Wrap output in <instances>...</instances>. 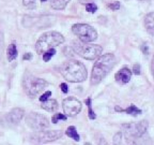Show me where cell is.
Returning a JSON list of instances; mask_svg holds the SVG:
<instances>
[{
	"mask_svg": "<svg viewBox=\"0 0 154 145\" xmlns=\"http://www.w3.org/2000/svg\"><path fill=\"white\" fill-rule=\"evenodd\" d=\"M60 73L66 81L72 83L84 82L87 79V69L77 60H69L60 67Z\"/></svg>",
	"mask_w": 154,
	"mask_h": 145,
	"instance_id": "2",
	"label": "cell"
},
{
	"mask_svg": "<svg viewBox=\"0 0 154 145\" xmlns=\"http://www.w3.org/2000/svg\"><path fill=\"white\" fill-rule=\"evenodd\" d=\"M72 31L82 42H93L98 38L96 30L88 24H75L72 27Z\"/></svg>",
	"mask_w": 154,
	"mask_h": 145,
	"instance_id": "6",
	"label": "cell"
},
{
	"mask_svg": "<svg viewBox=\"0 0 154 145\" xmlns=\"http://www.w3.org/2000/svg\"><path fill=\"white\" fill-rule=\"evenodd\" d=\"M133 73L136 74V75H139L140 74V66H139L138 63L134 65V67H133Z\"/></svg>",
	"mask_w": 154,
	"mask_h": 145,
	"instance_id": "26",
	"label": "cell"
},
{
	"mask_svg": "<svg viewBox=\"0 0 154 145\" xmlns=\"http://www.w3.org/2000/svg\"><path fill=\"white\" fill-rule=\"evenodd\" d=\"M66 118H68V116H66L65 114H60V113H57L53 115V124H57L58 122H60V120H66Z\"/></svg>",
	"mask_w": 154,
	"mask_h": 145,
	"instance_id": "21",
	"label": "cell"
},
{
	"mask_svg": "<svg viewBox=\"0 0 154 145\" xmlns=\"http://www.w3.org/2000/svg\"><path fill=\"white\" fill-rule=\"evenodd\" d=\"M71 0H51V6L55 10H64Z\"/></svg>",
	"mask_w": 154,
	"mask_h": 145,
	"instance_id": "15",
	"label": "cell"
},
{
	"mask_svg": "<svg viewBox=\"0 0 154 145\" xmlns=\"http://www.w3.org/2000/svg\"><path fill=\"white\" fill-rule=\"evenodd\" d=\"M64 42V38L61 33L57 31H49L46 32L44 35H42L40 37L37 44H35V50L37 53L42 55L43 53H45L46 50H51L58 46V45L62 44Z\"/></svg>",
	"mask_w": 154,
	"mask_h": 145,
	"instance_id": "3",
	"label": "cell"
},
{
	"mask_svg": "<svg viewBox=\"0 0 154 145\" xmlns=\"http://www.w3.org/2000/svg\"><path fill=\"white\" fill-rule=\"evenodd\" d=\"M42 2H45V1H47V0H41Z\"/></svg>",
	"mask_w": 154,
	"mask_h": 145,
	"instance_id": "34",
	"label": "cell"
},
{
	"mask_svg": "<svg viewBox=\"0 0 154 145\" xmlns=\"http://www.w3.org/2000/svg\"><path fill=\"white\" fill-rule=\"evenodd\" d=\"M116 111H118V112H125V113L131 114L133 116H137L138 114H141V110L137 109L134 104H131V105H129L127 109H125V110H123V109H121V107H116Z\"/></svg>",
	"mask_w": 154,
	"mask_h": 145,
	"instance_id": "14",
	"label": "cell"
},
{
	"mask_svg": "<svg viewBox=\"0 0 154 145\" xmlns=\"http://www.w3.org/2000/svg\"><path fill=\"white\" fill-rule=\"evenodd\" d=\"M86 104L88 105V109H89V118L90 119H95L96 118V115H95L94 113H93V111H92V107H91V98H88L87 100L85 101Z\"/></svg>",
	"mask_w": 154,
	"mask_h": 145,
	"instance_id": "19",
	"label": "cell"
},
{
	"mask_svg": "<svg viewBox=\"0 0 154 145\" xmlns=\"http://www.w3.org/2000/svg\"><path fill=\"white\" fill-rule=\"evenodd\" d=\"M49 96H51V92H44L43 95L40 97V101H45V100H47L48 98H49Z\"/></svg>",
	"mask_w": 154,
	"mask_h": 145,
	"instance_id": "27",
	"label": "cell"
},
{
	"mask_svg": "<svg viewBox=\"0 0 154 145\" xmlns=\"http://www.w3.org/2000/svg\"><path fill=\"white\" fill-rule=\"evenodd\" d=\"M25 115V111L20 107H15L6 116V119L10 124H18Z\"/></svg>",
	"mask_w": 154,
	"mask_h": 145,
	"instance_id": "11",
	"label": "cell"
},
{
	"mask_svg": "<svg viewBox=\"0 0 154 145\" xmlns=\"http://www.w3.org/2000/svg\"><path fill=\"white\" fill-rule=\"evenodd\" d=\"M41 107L47 112H55L58 109V102L55 99H47L45 101H42Z\"/></svg>",
	"mask_w": 154,
	"mask_h": 145,
	"instance_id": "13",
	"label": "cell"
},
{
	"mask_svg": "<svg viewBox=\"0 0 154 145\" xmlns=\"http://www.w3.org/2000/svg\"><path fill=\"white\" fill-rule=\"evenodd\" d=\"M141 50H142V52H143V54H148L149 53V50H148V46H147V45H142Z\"/></svg>",
	"mask_w": 154,
	"mask_h": 145,
	"instance_id": "30",
	"label": "cell"
},
{
	"mask_svg": "<svg viewBox=\"0 0 154 145\" xmlns=\"http://www.w3.org/2000/svg\"><path fill=\"white\" fill-rule=\"evenodd\" d=\"M66 136H70L71 139L75 140V141H79V134L77 133V130L74 126H70L65 131Z\"/></svg>",
	"mask_w": 154,
	"mask_h": 145,
	"instance_id": "18",
	"label": "cell"
},
{
	"mask_svg": "<svg viewBox=\"0 0 154 145\" xmlns=\"http://www.w3.org/2000/svg\"><path fill=\"white\" fill-rule=\"evenodd\" d=\"M139 1H141V2H146V1H149V0H139Z\"/></svg>",
	"mask_w": 154,
	"mask_h": 145,
	"instance_id": "33",
	"label": "cell"
},
{
	"mask_svg": "<svg viewBox=\"0 0 154 145\" xmlns=\"http://www.w3.org/2000/svg\"><path fill=\"white\" fill-rule=\"evenodd\" d=\"M89 1H92V0H79V2L84 3V4H86V3H89Z\"/></svg>",
	"mask_w": 154,
	"mask_h": 145,
	"instance_id": "32",
	"label": "cell"
},
{
	"mask_svg": "<svg viewBox=\"0 0 154 145\" xmlns=\"http://www.w3.org/2000/svg\"><path fill=\"white\" fill-rule=\"evenodd\" d=\"M131 77H132V71L127 68V67H124L122 69L118 71L115 75V79L118 83L120 84H126L131 81Z\"/></svg>",
	"mask_w": 154,
	"mask_h": 145,
	"instance_id": "12",
	"label": "cell"
},
{
	"mask_svg": "<svg viewBox=\"0 0 154 145\" xmlns=\"http://www.w3.org/2000/svg\"><path fill=\"white\" fill-rule=\"evenodd\" d=\"M151 70H152V74H153V77H154V56H153V59H152Z\"/></svg>",
	"mask_w": 154,
	"mask_h": 145,
	"instance_id": "31",
	"label": "cell"
},
{
	"mask_svg": "<svg viewBox=\"0 0 154 145\" xmlns=\"http://www.w3.org/2000/svg\"><path fill=\"white\" fill-rule=\"evenodd\" d=\"M62 136L61 130H40L31 136V141L35 143H47L53 142Z\"/></svg>",
	"mask_w": 154,
	"mask_h": 145,
	"instance_id": "9",
	"label": "cell"
},
{
	"mask_svg": "<svg viewBox=\"0 0 154 145\" xmlns=\"http://www.w3.org/2000/svg\"><path fill=\"white\" fill-rule=\"evenodd\" d=\"M146 27L150 32L154 31V13H150L146 16V21H145Z\"/></svg>",
	"mask_w": 154,
	"mask_h": 145,
	"instance_id": "17",
	"label": "cell"
},
{
	"mask_svg": "<svg viewBox=\"0 0 154 145\" xmlns=\"http://www.w3.org/2000/svg\"><path fill=\"white\" fill-rule=\"evenodd\" d=\"M6 57H8L9 61H13L17 57V48H16L15 43L10 44V46L8 48V50H6Z\"/></svg>",
	"mask_w": 154,
	"mask_h": 145,
	"instance_id": "16",
	"label": "cell"
},
{
	"mask_svg": "<svg viewBox=\"0 0 154 145\" xmlns=\"http://www.w3.org/2000/svg\"><path fill=\"white\" fill-rule=\"evenodd\" d=\"M122 128L127 139H137L146 133L148 123L146 120H141L137 124H124L122 125Z\"/></svg>",
	"mask_w": 154,
	"mask_h": 145,
	"instance_id": "7",
	"label": "cell"
},
{
	"mask_svg": "<svg viewBox=\"0 0 154 145\" xmlns=\"http://www.w3.org/2000/svg\"><path fill=\"white\" fill-rule=\"evenodd\" d=\"M121 136H122V133L121 132L116 133V136L113 138V143L115 144H120V142H121Z\"/></svg>",
	"mask_w": 154,
	"mask_h": 145,
	"instance_id": "25",
	"label": "cell"
},
{
	"mask_svg": "<svg viewBox=\"0 0 154 145\" xmlns=\"http://www.w3.org/2000/svg\"><path fill=\"white\" fill-rule=\"evenodd\" d=\"M26 123L31 129L35 130V131L47 129L49 127V122L47 118L44 115L39 114L37 112H30L26 116Z\"/></svg>",
	"mask_w": 154,
	"mask_h": 145,
	"instance_id": "8",
	"label": "cell"
},
{
	"mask_svg": "<svg viewBox=\"0 0 154 145\" xmlns=\"http://www.w3.org/2000/svg\"><path fill=\"white\" fill-rule=\"evenodd\" d=\"M55 54H56V50H53V48L46 50L45 53H43V59H44V61H49V59H51Z\"/></svg>",
	"mask_w": 154,
	"mask_h": 145,
	"instance_id": "20",
	"label": "cell"
},
{
	"mask_svg": "<svg viewBox=\"0 0 154 145\" xmlns=\"http://www.w3.org/2000/svg\"><path fill=\"white\" fill-rule=\"evenodd\" d=\"M74 52L87 60L98 59L103 53V48L96 44H88V42H74Z\"/></svg>",
	"mask_w": 154,
	"mask_h": 145,
	"instance_id": "5",
	"label": "cell"
},
{
	"mask_svg": "<svg viewBox=\"0 0 154 145\" xmlns=\"http://www.w3.org/2000/svg\"><path fill=\"white\" fill-rule=\"evenodd\" d=\"M86 10L90 13H94V12H96L98 6H96V4H94V3L89 2V3H86Z\"/></svg>",
	"mask_w": 154,
	"mask_h": 145,
	"instance_id": "22",
	"label": "cell"
},
{
	"mask_svg": "<svg viewBox=\"0 0 154 145\" xmlns=\"http://www.w3.org/2000/svg\"><path fill=\"white\" fill-rule=\"evenodd\" d=\"M31 56L32 55L30 53H26L25 55H24V57H23V59L24 60H30L31 59Z\"/></svg>",
	"mask_w": 154,
	"mask_h": 145,
	"instance_id": "29",
	"label": "cell"
},
{
	"mask_svg": "<svg viewBox=\"0 0 154 145\" xmlns=\"http://www.w3.org/2000/svg\"><path fill=\"white\" fill-rule=\"evenodd\" d=\"M23 87L29 97L34 98L47 87V82L43 79L32 75L30 73H26L23 79Z\"/></svg>",
	"mask_w": 154,
	"mask_h": 145,
	"instance_id": "4",
	"label": "cell"
},
{
	"mask_svg": "<svg viewBox=\"0 0 154 145\" xmlns=\"http://www.w3.org/2000/svg\"><path fill=\"white\" fill-rule=\"evenodd\" d=\"M63 111L66 116L73 117L82 111V102L74 97H69L63 100Z\"/></svg>",
	"mask_w": 154,
	"mask_h": 145,
	"instance_id": "10",
	"label": "cell"
},
{
	"mask_svg": "<svg viewBox=\"0 0 154 145\" xmlns=\"http://www.w3.org/2000/svg\"><path fill=\"white\" fill-rule=\"evenodd\" d=\"M115 65H116V58L113 54H105L98 57L92 68V85H98V83H101L103 79H105L107 74L111 71Z\"/></svg>",
	"mask_w": 154,
	"mask_h": 145,
	"instance_id": "1",
	"label": "cell"
},
{
	"mask_svg": "<svg viewBox=\"0 0 154 145\" xmlns=\"http://www.w3.org/2000/svg\"><path fill=\"white\" fill-rule=\"evenodd\" d=\"M60 88H61V90H62L64 94H66V92H69V87H68V85H66L65 83H62V84H60Z\"/></svg>",
	"mask_w": 154,
	"mask_h": 145,
	"instance_id": "28",
	"label": "cell"
},
{
	"mask_svg": "<svg viewBox=\"0 0 154 145\" xmlns=\"http://www.w3.org/2000/svg\"><path fill=\"white\" fill-rule=\"evenodd\" d=\"M107 6H108L110 10H113V11H117V10L120 9V2L119 1H115V2H113V3H109Z\"/></svg>",
	"mask_w": 154,
	"mask_h": 145,
	"instance_id": "24",
	"label": "cell"
},
{
	"mask_svg": "<svg viewBox=\"0 0 154 145\" xmlns=\"http://www.w3.org/2000/svg\"><path fill=\"white\" fill-rule=\"evenodd\" d=\"M23 4L29 9H32L35 4V0H23Z\"/></svg>",
	"mask_w": 154,
	"mask_h": 145,
	"instance_id": "23",
	"label": "cell"
}]
</instances>
